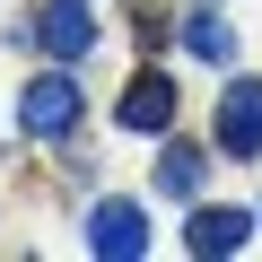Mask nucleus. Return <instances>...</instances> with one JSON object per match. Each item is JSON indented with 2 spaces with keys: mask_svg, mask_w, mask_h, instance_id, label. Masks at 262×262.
Returning <instances> with one entry per match:
<instances>
[{
  "mask_svg": "<svg viewBox=\"0 0 262 262\" xmlns=\"http://www.w3.org/2000/svg\"><path fill=\"white\" fill-rule=\"evenodd\" d=\"M35 35H44V53H53V61H79V53L96 44V18L79 9V0H53V9L35 18Z\"/></svg>",
  "mask_w": 262,
  "mask_h": 262,
  "instance_id": "39448f33",
  "label": "nucleus"
},
{
  "mask_svg": "<svg viewBox=\"0 0 262 262\" xmlns=\"http://www.w3.org/2000/svg\"><path fill=\"white\" fill-rule=\"evenodd\" d=\"M184 44H192L201 61H236V27H227V18H210V9H201V18H184Z\"/></svg>",
  "mask_w": 262,
  "mask_h": 262,
  "instance_id": "0eeeda50",
  "label": "nucleus"
},
{
  "mask_svg": "<svg viewBox=\"0 0 262 262\" xmlns=\"http://www.w3.org/2000/svg\"><path fill=\"white\" fill-rule=\"evenodd\" d=\"M88 253H105V262L149 253V210H140V201H96V210H88Z\"/></svg>",
  "mask_w": 262,
  "mask_h": 262,
  "instance_id": "7ed1b4c3",
  "label": "nucleus"
},
{
  "mask_svg": "<svg viewBox=\"0 0 262 262\" xmlns=\"http://www.w3.org/2000/svg\"><path fill=\"white\" fill-rule=\"evenodd\" d=\"M210 131H219V158H236V166H245V158H262V79H227V88H219V122H210Z\"/></svg>",
  "mask_w": 262,
  "mask_h": 262,
  "instance_id": "f03ea898",
  "label": "nucleus"
},
{
  "mask_svg": "<svg viewBox=\"0 0 262 262\" xmlns=\"http://www.w3.org/2000/svg\"><path fill=\"white\" fill-rule=\"evenodd\" d=\"M158 192L192 201V192H201V149H166V158H158Z\"/></svg>",
  "mask_w": 262,
  "mask_h": 262,
  "instance_id": "6e6552de",
  "label": "nucleus"
},
{
  "mask_svg": "<svg viewBox=\"0 0 262 262\" xmlns=\"http://www.w3.org/2000/svg\"><path fill=\"white\" fill-rule=\"evenodd\" d=\"M245 236H253L245 210H192V219H184V245H192V253H236Z\"/></svg>",
  "mask_w": 262,
  "mask_h": 262,
  "instance_id": "423d86ee",
  "label": "nucleus"
},
{
  "mask_svg": "<svg viewBox=\"0 0 262 262\" xmlns=\"http://www.w3.org/2000/svg\"><path fill=\"white\" fill-rule=\"evenodd\" d=\"M18 131H35V140H70V131H79V79H70V70L27 79V96H18Z\"/></svg>",
  "mask_w": 262,
  "mask_h": 262,
  "instance_id": "f257e3e1",
  "label": "nucleus"
},
{
  "mask_svg": "<svg viewBox=\"0 0 262 262\" xmlns=\"http://www.w3.org/2000/svg\"><path fill=\"white\" fill-rule=\"evenodd\" d=\"M114 122H122V131H166V122H175V79H166V70H140V79L114 96Z\"/></svg>",
  "mask_w": 262,
  "mask_h": 262,
  "instance_id": "20e7f679",
  "label": "nucleus"
}]
</instances>
